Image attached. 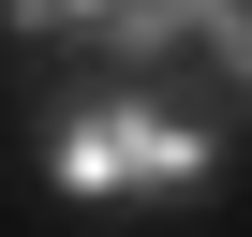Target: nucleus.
I'll return each mask as SVG.
<instances>
[{"label":"nucleus","instance_id":"1","mask_svg":"<svg viewBox=\"0 0 252 237\" xmlns=\"http://www.w3.org/2000/svg\"><path fill=\"white\" fill-rule=\"evenodd\" d=\"M208 163H222V134L178 118L163 89H74L45 118V193H74V207H104V193H193Z\"/></svg>","mask_w":252,"mask_h":237},{"label":"nucleus","instance_id":"2","mask_svg":"<svg viewBox=\"0 0 252 237\" xmlns=\"http://www.w3.org/2000/svg\"><path fill=\"white\" fill-rule=\"evenodd\" d=\"M89 15H104V0H0V30H15V45H74Z\"/></svg>","mask_w":252,"mask_h":237}]
</instances>
